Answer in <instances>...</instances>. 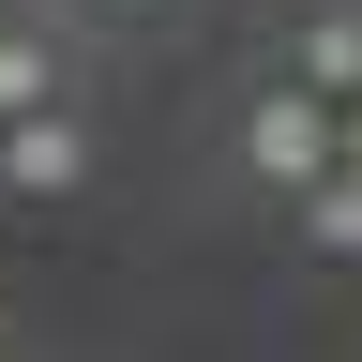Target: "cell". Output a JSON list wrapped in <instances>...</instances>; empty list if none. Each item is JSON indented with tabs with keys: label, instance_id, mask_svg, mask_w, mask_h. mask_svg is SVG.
I'll list each match as a JSON object with an SVG mask.
<instances>
[{
	"label": "cell",
	"instance_id": "cell-1",
	"mask_svg": "<svg viewBox=\"0 0 362 362\" xmlns=\"http://www.w3.org/2000/svg\"><path fill=\"white\" fill-rule=\"evenodd\" d=\"M242 151H257V181H332V106H317V90H272V106L242 121Z\"/></svg>",
	"mask_w": 362,
	"mask_h": 362
},
{
	"label": "cell",
	"instance_id": "cell-3",
	"mask_svg": "<svg viewBox=\"0 0 362 362\" xmlns=\"http://www.w3.org/2000/svg\"><path fill=\"white\" fill-rule=\"evenodd\" d=\"M302 90H317V106L362 90V16H317V30H302Z\"/></svg>",
	"mask_w": 362,
	"mask_h": 362
},
{
	"label": "cell",
	"instance_id": "cell-4",
	"mask_svg": "<svg viewBox=\"0 0 362 362\" xmlns=\"http://www.w3.org/2000/svg\"><path fill=\"white\" fill-rule=\"evenodd\" d=\"M45 90H61V61H45V30H0V121H30Z\"/></svg>",
	"mask_w": 362,
	"mask_h": 362
},
{
	"label": "cell",
	"instance_id": "cell-6",
	"mask_svg": "<svg viewBox=\"0 0 362 362\" xmlns=\"http://www.w3.org/2000/svg\"><path fill=\"white\" fill-rule=\"evenodd\" d=\"M332 166H362V90H347V106H332Z\"/></svg>",
	"mask_w": 362,
	"mask_h": 362
},
{
	"label": "cell",
	"instance_id": "cell-7",
	"mask_svg": "<svg viewBox=\"0 0 362 362\" xmlns=\"http://www.w3.org/2000/svg\"><path fill=\"white\" fill-rule=\"evenodd\" d=\"M106 16H151V0H106Z\"/></svg>",
	"mask_w": 362,
	"mask_h": 362
},
{
	"label": "cell",
	"instance_id": "cell-2",
	"mask_svg": "<svg viewBox=\"0 0 362 362\" xmlns=\"http://www.w3.org/2000/svg\"><path fill=\"white\" fill-rule=\"evenodd\" d=\"M0 181H30V197H76L90 181V136L61 106H30V121H0Z\"/></svg>",
	"mask_w": 362,
	"mask_h": 362
},
{
	"label": "cell",
	"instance_id": "cell-5",
	"mask_svg": "<svg viewBox=\"0 0 362 362\" xmlns=\"http://www.w3.org/2000/svg\"><path fill=\"white\" fill-rule=\"evenodd\" d=\"M302 226H317L332 257H362V166H332V181H302Z\"/></svg>",
	"mask_w": 362,
	"mask_h": 362
}]
</instances>
